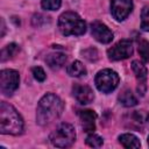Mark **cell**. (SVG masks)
Segmentation results:
<instances>
[{
  "instance_id": "ac0fdd59",
  "label": "cell",
  "mask_w": 149,
  "mask_h": 149,
  "mask_svg": "<svg viewBox=\"0 0 149 149\" xmlns=\"http://www.w3.org/2000/svg\"><path fill=\"white\" fill-rule=\"evenodd\" d=\"M19 50H20V48H19V45L15 44V43H10V44L6 45V47L1 50V61L5 62V61H7V59L14 57V56L19 52Z\"/></svg>"
},
{
  "instance_id": "52a82bcc",
  "label": "cell",
  "mask_w": 149,
  "mask_h": 149,
  "mask_svg": "<svg viewBox=\"0 0 149 149\" xmlns=\"http://www.w3.org/2000/svg\"><path fill=\"white\" fill-rule=\"evenodd\" d=\"M133 54V44L129 40H121L107 50V56L111 61L126 59Z\"/></svg>"
},
{
  "instance_id": "2e32d148",
  "label": "cell",
  "mask_w": 149,
  "mask_h": 149,
  "mask_svg": "<svg viewBox=\"0 0 149 149\" xmlns=\"http://www.w3.org/2000/svg\"><path fill=\"white\" fill-rule=\"evenodd\" d=\"M68 74H70L71 77H80L86 74V68L84 66V64L79 61H74L72 62L68 68H66Z\"/></svg>"
},
{
  "instance_id": "7a4b0ae2",
  "label": "cell",
  "mask_w": 149,
  "mask_h": 149,
  "mask_svg": "<svg viewBox=\"0 0 149 149\" xmlns=\"http://www.w3.org/2000/svg\"><path fill=\"white\" fill-rule=\"evenodd\" d=\"M23 130V120L19 112L9 104H0V132L2 134L19 135Z\"/></svg>"
},
{
  "instance_id": "30bf717a",
  "label": "cell",
  "mask_w": 149,
  "mask_h": 149,
  "mask_svg": "<svg viewBox=\"0 0 149 149\" xmlns=\"http://www.w3.org/2000/svg\"><path fill=\"white\" fill-rule=\"evenodd\" d=\"M91 33L98 42L104 43V44L109 43L113 40V33L109 30V28L106 24L98 22V21L91 24Z\"/></svg>"
},
{
  "instance_id": "d4e9b609",
  "label": "cell",
  "mask_w": 149,
  "mask_h": 149,
  "mask_svg": "<svg viewBox=\"0 0 149 149\" xmlns=\"http://www.w3.org/2000/svg\"><path fill=\"white\" fill-rule=\"evenodd\" d=\"M42 19H44V16H43V15H41V14H36V15H34V16H33V24H34L35 27L41 26Z\"/></svg>"
},
{
  "instance_id": "8992f818",
  "label": "cell",
  "mask_w": 149,
  "mask_h": 149,
  "mask_svg": "<svg viewBox=\"0 0 149 149\" xmlns=\"http://www.w3.org/2000/svg\"><path fill=\"white\" fill-rule=\"evenodd\" d=\"M19 72L15 70H2L0 73V90L3 94L10 95L19 87Z\"/></svg>"
},
{
  "instance_id": "44dd1931",
  "label": "cell",
  "mask_w": 149,
  "mask_h": 149,
  "mask_svg": "<svg viewBox=\"0 0 149 149\" xmlns=\"http://www.w3.org/2000/svg\"><path fill=\"white\" fill-rule=\"evenodd\" d=\"M86 144L92 148H99L102 146V139L95 134H90L86 137Z\"/></svg>"
},
{
  "instance_id": "8fae6325",
  "label": "cell",
  "mask_w": 149,
  "mask_h": 149,
  "mask_svg": "<svg viewBox=\"0 0 149 149\" xmlns=\"http://www.w3.org/2000/svg\"><path fill=\"white\" fill-rule=\"evenodd\" d=\"M72 94L76 98V100L81 105L90 104L94 99V93L92 88L83 84H74L72 87Z\"/></svg>"
},
{
  "instance_id": "e0dca14e",
  "label": "cell",
  "mask_w": 149,
  "mask_h": 149,
  "mask_svg": "<svg viewBox=\"0 0 149 149\" xmlns=\"http://www.w3.org/2000/svg\"><path fill=\"white\" fill-rule=\"evenodd\" d=\"M119 101L121 105H123L126 107H133V106L137 105V99L135 98V95L133 94V92L130 90L122 91L119 95Z\"/></svg>"
},
{
  "instance_id": "7c38bea8",
  "label": "cell",
  "mask_w": 149,
  "mask_h": 149,
  "mask_svg": "<svg viewBox=\"0 0 149 149\" xmlns=\"http://www.w3.org/2000/svg\"><path fill=\"white\" fill-rule=\"evenodd\" d=\"M132 69L135 73V77L137 79V92L141 95H144L146 93V79H147V68L140 62V61H133L132 62Z\"/></svg>"
},
{
  "instance_id": "603a6c76",
  "label": "cell",
  "mask_w": 149,
  "mask_h": 149,
  "mask_svg": "<svg viewBox=\"0 0 149 149\" xmlns=\"http://www.w3.org/2000/svg\"><path fill=\"white\" fill-rule=\"evenodd\" d=\"M81 54H83V56H84L86 59H88V61H91V62H94V61L98 59V51H97V49H94V48L85 49L84 51H81Z\"/></svg>"
},
{
  "instance_id": "7402d4cb",
  "label": "cell",
  "mask_w": 149,
  "mask_h": 149,
  "mask_svg": "<svg viewBox=\"0 0 149 149\" xmlns=\"http://www.w3.org/2000/svg\"><path fill=\"white\" fill-rule=\"evenodd\" d=\"M42 7L48 10H56L61 7L62 0H42Z\"/></svg>"
},
{
  "instance_id": "5bb4252c",
  "label": "cell",
  "mask_w": 149,
  "mask_h": 149,
  "mask_svg": "<svg viewBox=\"0 0 149 149\" xmlns=\"http://www.w3.org/2000/svg\"><path fill=\"white\" fill-rule=\"evenodd\" d=\"M65 62H66V55L63 52H52L49 54L45 58V63L52 70L61 69L65 64Z\"/></svg>"
},
{
  "instance_id": "d6986e66",
  "label": "cell",
  "mask_w": 149,
  "mask_h": 149,
  "mask_svg": "<svg viewBox=\"0 0 149 149\" xmlns=\"http://www.w3.org/2000/svg\"><path fill=\"white\" fill-rule=\"evenodd\" d=\"M139 54L146 62H149V42L148 41L142 40L139 42Z\"/></svg>"
},
{
  "instance_id": "ffe728a7",
  "label": "cell",
  "mask_w": 149,
  "mask_h": 149,
  "mask_svg": "<svg viewBox=\"0 0 149 149\" xmlns=\"http://www.w3.org/2000/svg\"><path fill=\"white\" fill-rule=\"evenodd\" d=\"M141 28L143 30H149V5L144 6L141 12Z\"/></svg>"
},
{
  "instance_id": "5b68a950",
  "label": "cell",
  "mask_w": 149,
  "mask_h": 149,
  "mask_svg": "<svg viewBox=\"0 0 149 149\" xmlns=\"http://www.w3.org/2000/svg\"><path fill=\"white\" fill-rule=\"evenodd\" d=\"M95 86L102 93H109L119 85V76L111 69H104L95 76Z\"/></svg>"
},
{
  "instance_id": "9c48e42d",
  "label": "cell",
  "mask_w": 149,
  "mask_h": 149,
  "mask_svg": "<svg viewBox=\"0 0 149 149\" xmlns=\"http://www.w3.org/2000/svg\"><path fill=\"white\" fill-rule=\"evenodd\" d=\"M125 123L129 128L140 130L149 123V113L146 111H134L125 118Z\"/></svg>"
},
{
  "instance_id": "cb8c5ba5",
  "label": "cell",
  "mask_w": 149,
  "mask_h": 149,
  "mask_svg": "<svg viewBox=\"0 0 149 149\" xmlns=\"http://www.w3.org/2000/svg\"><path fill=\"white\" fill-rule=\"evenodd\" d=\"M31 71H33V74L37 81H43L45 79V72L41 66H35L31 69Z\"/></svg>"
},
{
  "instance_id": "3957f363",
  "label": "cell",
  "mask_w": 149,
  "mask_h": 149,
  "mask_svg": "<svg viewBox=\"0 0 149 149\" xmlns=\"http://www.w3.org/2000/svg\"><path fill=\"white\" fill-rule=\"evenodd\" d=\"M58 28L65 36L83 35L86 31V24L81 17L73 12H65L58 19Z\"/></svg>"
},
{
  "instance_id": "4fadbf2b",
  "label": "cell",
  "mask_w": 149,
  "mask_h": 149,
  "mask_svg": "<svg viewBox=\"0 0 149 149\" xmlns=\"http://www.w3.org/2000/svg\"><path fill=\"white\" fill-rule=\"evenodd\" d=\"M79 120H80V126L84 129V132H93L95 129V119L97 114L91 111V109H85V111H79Z\"/></svg>"
},
{
  "instance_id": "277c9868",
  "label": "cell",
  "mask_w": 149,
  "mask_h": 149,
  "mask_svg": "<svg viewBox=\"0 0 149 149\" xmlns=\"http://www.w3.org/2000/svg\"><path fill=\"white\" fill-rule=\"evenodd\" d=\"M50 142L58 148L70 147L76 140V132L72 125L61 123L56 129L50 134Z\"/></svg>"
},
{
  "instance_id": "ba28073f",
  "label": "cell",
  "mask_w": 149,
  "mask_h": 149,
  "mask_svg": "<svg viewBox=\"0 0 149 149\" xmlns=\"http://www.w3.org/2000/svg\"><path fill=\"white\" fill-rule=\"evenodd\" d=\"M133 10L132 0H112L111 12L118 21H123Z\"/></svg>"
},
{
  "instance_id": "6da1fadb",
  "label": "cell",
  "mask_w": 149,
  "mask_h": 149,
  "mask_svg": "<svg viewBox=\"0 0 149 149\" xmlns=\"http://www.w3.org/2000/svg\"><path fill=\"white\" fill-rule=\"evenodd\" d=\"M64 109L63 101L54 93H47L38 101L36 108V121L40 126H47L58 119Z\"/></svg>"
},
{
  "instance_id": "484cf974",
  "label": "cell",
  "mask_w": 149,
  "mask_h": 149,
  "mask_svg": "<svg viewBox=\"0 0 149 149\" xmlns=\"http://www.w3.org/2000/svg\"><path fill=\"white\" fill-rule=\"evenodd\" d=\"M148 144H149V137H148Z\"/></svg>"
},
{
  "instance_id": "9a60e30c",
  "label": "cell",
  "mask_w": 149,
  "mask_h": 149,
  "mask_svg": "<svg viewBox=\"0 0 149 149\" xmlns=\"http://www.w3.org/2000/svg\"><path fill=\"white\" fill-rule=\"evenodd\" d=\"M119 142L125 147V148H140L141 147V142L140 140L133 135V134H122L119 136Z\"/></svg>"
}]
</instances>
